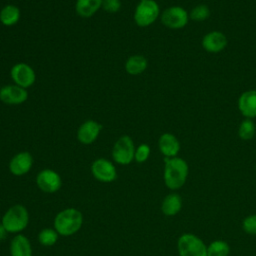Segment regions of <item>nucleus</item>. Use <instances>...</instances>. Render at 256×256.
I'll return each mask as SVG.
<instances>
[{"mask_svg": "<svg viewBox=\"0 0 256 256\" xmlns=\"http://www.w3.org/2000/svg\"><path fill=\"white\" fill-rule=\"evenodd\" d=\"M91 172L95 179L103 183H111L117 178L115 165L105 158L95 160L91 165Z\"/></svg>", "mask_w": 256, "mask_h": 256, "instance_id": "9d476101", "label": "nucleus"}, {"mask_svg": "<svg viewBox=\"0 0 256 256\" xmlns=\"http://www.w3.org/2000/svg\"><path fill=\"white\" fill-rule=\"evenodd\" d=\"M148 67L147 59L142 55H134L127 59L125 70L129 75L137 76L142 74Z\"/></svg>", "mask_w": 256, "mask_h": 256, "instance_id": "412c9836", "label": "nucleus"}, {"mask_svg": "<svg viewBox=\"0 0 256 256\" xmlns=\"http://www.w3.org/2000/svg\"><path fill=\"white\" fill-rule=\"evenodd\" d=\"M38 188L47 194H54L62 187L61 176L52 169H44L40 171L36 177Z\"/></svg>", "mask_w": 256, "mask_h": 256, "instance_id": "1a4fd4ad", "label": "nucleus"}, {"mask_svg": "<svg viewBox=\"0 0 256 256\" xmlns=\"http://www.w3.org/2000/svg\"><path fill=\"white\" fill-rule=\"evenodd\" d=\"M135 145L128 135L121 136L114 144L112 158L119 165H129L135 159Z\"/></svg>", "mask_w": 256, "mask_h": 256, "instance_id": "423d86ee", "label": "nucleus"}, {"mask_svg": "<svg viewBox=\"0 0 256 256\" xmlns=\"http://www.w3.org/2000/svg\"><path fill=\"white\" fill-rule=\"evenodd\" d=\"M256 133V127L254 122L251 119L244 120L238 130L239 137L244 141H249L254 138Z\"/></svg>", "mask_w": 256, "mask_h": 256, "instance_id": "b1692460", "label": "nucleus"}, {"mask_svg": "<svg viewBox=\"0 0 256 256\" xmlns=\"http://www.w3.org/2000/svg\"><path fill=\"white\" fill-rule=\"evenodd\" d=\"M102 125L94 120H88L81 124L77 131V139L84 145L94 143L102 131Z\"/></svg>", "mask_w": 256, "mask_h": 256, "instance_id": "f8f14e48", "label": "nucleus"}, {"mask_svg": "<svg viewBox=\"0 0 256 256\" xmlns=\"http://www.w3.org/2000/svg\"><path fill=\"white\" fill-rule=\"evenodd\" d=\"M182 197L177 193H170L163 199L161 204V211L165 216L173 217L182 210Z\"/></svg>", "mask_w": 256, "mask_h": 256, "instance_id": "f3484780", "label": "nucleus"}, {"mask_svg": "<svg viewBox=\"0 0 256 256\" xmlns=\"http://www.w3.org/2000/svg\"><path fill=\"white\" fill-rule=\"evenodd\" d=\"M40 256H44V255H40Z\"/></svg>", "mask_w": 256, "mask_h": 256, "instance_id": "c756f323", "label": "nucleus"}, {"mask_svg": "<svg viewBox=\"0 0 256 256\" xmlns=\"http://www.w3.org/2000/svg\"><path fill=\"white\" fill-rule=\"evenodd\" d=\"M158 146L160 152L165 156V158L177 157L181 148L179 140L171 133L162 134L159 138Z\"/></svg>", "mask_w": 256, "mask_h": 256, "instance_id": "2eb2a0df", "label": "nucleus"}, {"mask_svg": "<svg viewBox=\"0 0 256 256\" xmlns=\"http://www.w3.org/2000/svg\"><path fill=\"white\" fill-rule=\"evenodd\" d=\"M10 75L14 84L24 89L32 87L36 82V73L34 69L26 63L15 64L11 68Z\"/></svg>", "mask_w": 256, "mask_h": 256, "instance_id": "6e6552de", "label": "nucleus"}, {"mask_svg": "<svg viewBox=\"0 0 256 256\" xmlns=\"http://www.w3.org/2000/svg\"><path fill=\"white\" fill-rule=\"evenodd\" d=\"M102 2L103 0H77L76 13L82 18H90L102 8Z\"/></svg>", "mask_w": 256, "mask_h": 256, "instance_id": "6ab92c4d", "label": "nucleus"}, {"mask_svg": "<svg viewBox=\"0 0 256 256\" xmlns=\"http://www.w3.org/2000/svg\"><path fill=\"white\" fill-rule=\"evenodd\" d=\"M238 108L241 114L247 119L256 117V90L244 92L238 100Z\"/></svg>", "mask_w": 256, "mask_h": 256, "instance_id": "dca6fc26", "label": "nucleus"}, {"mask_svg": "<svg viewBox=\"0 0 256 256\" xmlns=\"http://www.w3.org/2000/svg\"><path fill=\"white\" fill-rule=\"evenodd\" d=\"M122 3L120 0H103L102 9L110 14H115L120 11Z\"/></svg>", "mask_w": 256, "mask_h": 256, "instance_id": "cd10ccee", "label": "nucleus"}, {"mask_svg": "<svg viewBox=\"0 0 256 256\" xmlns=\"http://www.w3.org/2000/svg\"><path fill=\"white\" fill-rule=\"evenodd\" d=\"M189 13L180 6H172L164 10L161 21L169 29L179 30L184 28L189 21Z\"/></svg>", "mask_w": 256, "mask_h": 256, "instance_id": "0eeeda50", "label": "nucleus"}, {"mask_svg": "<svg viewBox=\"0 0 256 256\" xmlns=\"http://www.w3.org/2000/svg\"><path fill=\"white\" fill-rule=\"evenodd\" d=\"M21 18V11L19 7L8 4L4 6L0 11V22L6 26L11 27L16 25Z\"/></svg>", "mask_w": 256, "mask_h": 256, "instance_id": "aec40b11", "label": "nucleus"}, {"mask_svg": "<svg viewBox=\"0 0 256 256\" xmlns=\"http://www.w3.org/2000/svg\"><path fill=\"white\" fill-rule=\"evenodd\" d=\"M1 224L8 233L19 234L24 231L29 224V212L21 204L10 207L2 217Z\"/></svg>", "mask_w": 256, "mask_h": 256, "instance_id": "7ed1b4c3", "label": "nucleus"}, {"mask_svg": "<svg viewBox=\"0 0 256 256\" xmlns=\"http://www.w3.org/2000/svg\"><path fill=\"white\" fill-rule=\"evenodd\" d=\"M150 153H151L150 146L147 144H141L135 150V159L134 160L137 163H144L149 159Z\"/></svg>", "mask_w": 256, "mask_h": 256, "instance_id": "a878e982", "label": "nucleus"}, {"mask_svg": "<svg viewBox=\"0 0 256 256\" xmlns=\"http://www.w3.org/2000/svg\"><path fill=\"white\" fill-rule=\"evenodd\" d=\"M242 228L249 235H256V214L247 216L242 222Z\"/></svg>", "mask_w": 256, "mask_h": 256, "instance_id": "bb28decb", "label": "nucleus"}, {"mask_svg": "<svg viewBox=\"0 0 256 256\" xmlns=\"http://www.w3.org/2000/svg\"><path fill=\"white\" fill-rule=\"evenodd\" d=\"M230 246L223 240H215L207 247V256H229Z\"/></svg>", "mask_w": 256, "mask_h": 256, "instance_id": "4be33fe9", "label": "nucleus"}, {"mask_svg": "<svg viewBox=\"0 0 256 256\" xmlns=\"http://www.w3.org/2000/svg\"><path fill=\"white\" fill-rule=\"evenodd\" d=\"M59 234L55 229L52 228H45L41 230V232L38 235V240L41 245L45 247H51L56 244L58 241Z\"/></svg>", "mask_w": 256, "mask_h": 256, "instance_id": "5701e85b", "label": "nucleus"}, {"mask_svg": "<svg viewBox=\"0 0 256 256\" xmlns=\"http://www.w3.org/2000/svg\"><path fill=\"white\" fill-rule=\"evenodd\" d=\"M7 234H8V232L5 230L3 225L0 223V241L4 240L6 238V236H7Z\"/></svg>", "mask_w": 256, "mask_h": 256, "instance_id": "c85d7f7f", "label": "nucleus"}, {"mask_svg": "<svg viewBox=\"0 0 256 256\" xmlns=\"http://www.w3.org/2000/svg\"><path fill=\"white\" fill-rule=\"evenodd\" d=\"M255 168H256V166H255Z\"/></svg>", "mask_w": 256, "mask_h": 256, "instance_id": "7c9ffc66", "label": "nucleus"}, {"mask_svg": "<svg viewBox=\"0 0 256 256\" xmlns=\"http://www.w3.org/2000/svg\"><path fill=\"white\" fill-rule=\"evenodd\" d=\"M27 89L17 85H6L0 89V100L7 105H21L28 100Z\"/></svg>", "mask_w": 256, "mask_h": 256, "instance_id": "9b49d317", "label": "nucleus"}, {"mask_svg": "<svg viewBox=\"0 0 256 256\" xmlns=\"http://www.w3.org/2000/svg\"><path fill=\"white\" fill-rule=\"evenodd\" d=\"M207 247L201 238L191 233L181 235L177 242L179 256H207Z\"/></svg>", "mask_w": 256, "mask_h": 256, "instance_id": "20e7f679", "label": "nucleus"}, {"mask_svg": "<svg viewBox=\"0 0 256 256\" xmlns=\"http://www.w3.org/2000/svg\"><path fill=\"white\" fill-rule=\"evenodd\" d=\"M164 182L170 190H179L182 188L189 175V166L187 162L180 157L164 159Z\"/></svg>", "mask_w": 256, "mask_h": 256, "instance_id": "f257e3e1", "label": "nucleus"}, {"mask_svg": "<svg viewBox=\"0 0 256 256\" xmlns=\"http://www.w3.org/2000/svg\"><path fill=\"white\" fill-rule=\"evenodd\" d=\"M11 256H32V246L29 239L22 234H17L10 244Z\"/></svg>", "mask_w": 256, "mask_h": 256, "instance_id": "a211bd4d", "label": "nucleus"}, {"mask_svg": "<svg viewBox=\"0 0 256 256\" xmlns=\"http://www.w3.org/2000/svg\"><path fill=\"white\" fill-rule=\"evenodd\" d=\"M210 16V9L204 4H199L194 7L189 13V18L195 22H203Z\"/></svg>", "mask_w": 256, "mask_h": 256, "instance_id": "393cba45", "label": "nucleus"}, {"mask_svg": "<svg viewBox=\"0 0 256 256\" xmlns=\"http://www.w3.org/2000/svg\"><path fill=\"white\" fill-rule=\"evenodd\" d=\"M83 214L75 208H66L60 211L54 219V229L59 235L68 237L76 234L83 225Z\"/></svg>", "mask_w": 256, "mask_h": 256, "instance_id": "f03ea898", "label": "nucleus"}, {"mask_svg": "<svg viewBox=\"0 0 256 256\" xmlns=\"http://www.w3.org/2000/svg\"><path fill=\"white\" fill-rule=\"evenodd\" d=\"M160 15V7L155 0H141L134 12L135 23L139 27L152 25Z\"/></svg>", "mask_w": 256, "mask_h": 256, "instance_id": "39448f33", "label": "nucleus"}, {"mask_svg": "<svg viewBox=\"0 0 256 256\" xmlns=\"http://www.w3.org/2000/svg\"><path fill=\"white\" fill-rule=\"evenodd\" d=\"M228 44L227 37L219 31H213L206 34L202 40V47L208 53L216 54L223 51Z\"/></svg>", "mask_w": 256, "mask_h": 256, "instance_id": "4468645a", "label": "nucleus"}, {"mask_svg": "<svg viewBox=\"0 0 256 256\" xmlns=\"http://www.w3.org/2000/svg\"><path fill=\"white\" fill-rule=\"evenodd\" d=\"M33 162V157L29 152H20L10 160L9 171L15 176H23L30 172Z\"/></svg>", "mask_w": 256, "mask_h": 256, "instance_id": "ddd939ff", "label": "nucleus"}]
</instances>
